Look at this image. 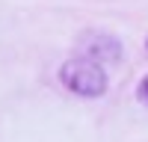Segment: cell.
Returning a JSON list of instances; mask_svg holds the SVG:
<instances>
[{
	"label": "cell",
	"instance_id": "cell-1",
	"mask_svg": "<svg viewBox=\"0 0 148 142\" xmlns=\"http://www.w3.org/2000/svg\"><path fill=\"white\" fill-rule=\"evenodd\" d=\"M59 83L77 98H86V101L101 98L107 92V71L101 62H95L89 56H71L59 68Z\"/></svg>",
	"mask_w": 148,
	"mask_h": 142
},
{
	"label": "cell",
	"instance_id": "cell-2",
	"mask_svg": "<svg viewBox=\"0 0 148 142\" xmlns=\"http://www.w3.org/2000/svg\"><path fill=\"white\" fill-rule=\"evenodd\" d=\"M121 53H125L121 42L116 36H110V33L89 30L80 39V56H89V59H95V62H101V65H116L121 59Z\"/></svg>",
	"mask_w": 148,
	"mask_h": 142
},
{
	"label": "cell",
	"instance_id": "cell-3",
	"mask_svg": "<svg viewBox=\"0 0 148 142\" xmlns=\"http://www.w3.org/2000/svg\"><path fill=\"white\" fill-rule=\"evenodd\" d=\"M136 98H139V101L148 106V74H145V77H142V83H139V89H136Z\"/></svg>",
	"mask_w": 148,
	"mask_h": 142
},
{
	"label": "cell",
	"instance_id": "cell-4",
	"mask_svg": "<svg viewBox=\"0 0 148 142\" xmlns=\"http://www.w3.org/2000/svg\"><path fill=\"white\" fill-rule=\"evenodd\" d=\"M145 51H148V39H145Z\"/></svg>",
	"mask_w": 148,
	"mask_h": 142
}]
</instances>
